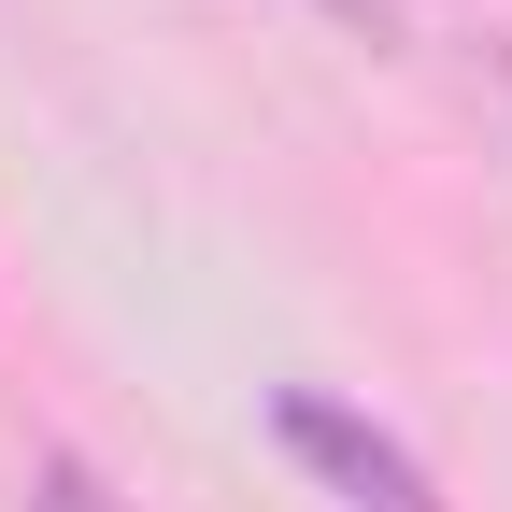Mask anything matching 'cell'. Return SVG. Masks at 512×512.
Wrapping results in <instances>:
<instances>
[{"label": "cell", "instance_id": "6da1fadb", "mask_svg": "<svg viewBox=\"0 0 512 512\" xmlns=\"http://www.w3.org/2000/svg\"><path fill=\"white\" fill-rule=\"evenodd\" d=\"M271 441H285V456L328 484L342 512H441L427 456H413L399 427H370L356 399H313V384H285V399H271Z\"/></svg>", "mask_w": 512, "mask_h": 512}, {"label": "cell", "instance_id": "7a4b0ae2", "mask_svg": "<svg viewBox=\"0 0 512 512\" xmlns=\"http://www.w3.org/2000/svg\"><path fill=\"white\" fill-rule=\"evenodd\" d=\"M29 512H114V484H100L86 456H43V470H29Z\"/></svg>", "mask_w": 512, "mask_h": 512}, {"label": "cell", "instance_id": "3957f363", "mask_svg": "<svg viewBox=\"0 0 512 512\" xmlns=\"http://www.w3.org/2000/svg\"><path fill=\"white\" fill-rule=\"evenodd\" d=\"M328 29H356V43H399V0H313Z\"/></svg>", "mask_w": 512, "mask_h": 512}, {"label": "cell", "instance_id": "277c9868", "mask_svg": "<svg viewBox=\"0 0 512 512\" xmlns=\"http://www.w3.org/2000/svg\"><path fill=\"white\" fill-rule=\"evenodd\" d=\"M498 86H512V57H498Z\"/></svg>", "mask_w": 512, "mask_h": 512}]
</instances>
